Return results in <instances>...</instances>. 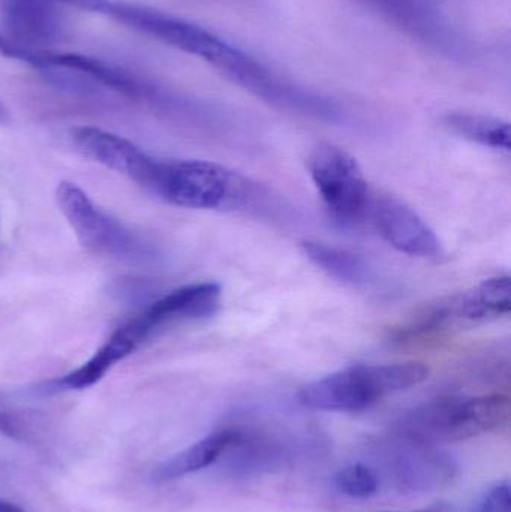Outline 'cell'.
<instances>
[{"label":"cell","instance_id":"obj_1","mask_svg":"<svg viewBox=\"0 0 511 512\" xmlns=\"http://www.w3.org/2000/svg\"><path fill=\"white\" fill-rule=\"evenodd\" d=\"M143 188L183 209L248 212L264 201L257 183L209 161L155 159Z\"/></svg>","mask_w":511,"mask_h":512},{"label":"cell","instance_id":"obj_2","mask_svg":"<svg viewBox=\"0 0 511 512\" xmlns=\"http://www.w3.org/2000/svg\"><path fill=\"white\" fill-rule=\"evenodd\" d=\"M74 8L113 18L183 53L198 57L225 78L233 77L249 59V53L234 47L221 36L158 9L117 0H74Z\"/></svg>","mask_w":511,"mask_h":512},{"label":"cell","instance_id":"obj_3","mask_svg":"<svg viewBox=\"0 0 511 512\" xmlns=\"http://www.w3.org/2000/svg\"><path fill=\"white\" fill-rule=\"evenodd\" d=\"M510 412V399L504 394L441 397L402 415L392 433L437 447L501 429Z\"/></svg>","mask_w":511,"mask_h":512},{"label":"cell","instance_id":"obj_4","mask_svg":"<svg viewBox=\"0 0 511 512\" xmlns=\"http://www.w3.org/2000/svg\"><path fill=\"white\" fill-rule=\"evenodd\" d=\"M422 363L357 364L330 373L299 391L300 405L314 411L360 412L401 391L422 384Z\"/></svg>","mask_w":511,"mask_h":512},{"label":"cell","instance_id":"obj_5","mask_svg":"<svg viewBox=\"0 0 511 512\" xmlns=\"http://www.w3.org/2000/svg\"><path fill=\"white\" fill-rule=\"evenodd\" d=\"M56 201L63 218L71 225L81 245L89 251L131 264L155 258L152 245L99 209L75 183L60 182Z\"/></svg>","mask_w":511,"mask_h":512},{"label":"cell","instance_id":"obj_6","mask_svg":"<svg viewBox=\"0 0 511 512\" xmlns=\"http://www.w3.org/2000/svg\"><path fill=\"white\" fill-rule=\"evenodd\" d=\"M375 471L381 483L401 492L426 493L443 489L456 477L458 466L435 445L392 433L375 448Z\"/></svg>","mask_w":511,"mask_h":512},{"label":"cell","instance_id":"obj_7","mask_svg":"<svg viewBox=\"0 0 511 512\" xmlns=\"http://www.w3.org/2000/svg\"><path fill=\"white\" fill-rule=\"evenodd\" d=\"M309 176L327 212L342 225L368 213L371 191L359 162L335 144L321 143L308 158Z\"/></svg>","mask_w":511,"mask_h":512},{"label":"cell","instance_id":"obj_8","mask_svg":"<svg viewBox=\"0 0 511 512\" xmlns=\"http://www.w3.org/2000/svg\"><path fill=\"white\" fill-rule=\"evenodd\" d=\"M221 301L222 291L218 283H189L156 298L119 328L138 349L171 325L212 318L221 307Z\"/></svg>","mask_w":511,"mask_h":512},{"label":"cell","instance_id":"obj_9","mask_svg":"<svg viewBox=\"0 0 511 512\" xmlns=\"http://www.w3.org/2000/svg\"><path fill=\"white\" fill-rule=\"evenodd\" d=\"M0 54L9 59L27 63L36 71H41L48 66L72 69L78 74L86 75L99 89L111 90L129 98H152L155 95V89L149 83H144L143 80L119 66L95 57L77 53H59L48 48L27 47L12 41L2 33H0Z\"/></svg>","mask_w":511,"mask_h":512},{"label":"cell","instance_id":"obj_10","mask_svg":"<svg viewBox=\"0 0 511 512\" xmlns=\"http://www.w3.org/2000/svg\"><path fill=\"white\" fill-rule=\"evenodd\" d=\"M368 212L381 239L396 251L413 258H443V243L437 233L404 201L392 195H375Z\"/></svg>","mask_w":511,"mask_h":512},{"label":"cell","instance_id":"obj_11","mask_svg":"<svg viewBox=\"0 0 511 512\" xmlns=\"http://www.w3.org/2000/svg\"><path fill=\"white\" fill-rule=\"evenodd\" d=\"M71 141L84 158L123 174L140 186L146 183L155 162L132 141L96 126H77L71 131Z\"/></svg>","mask_w":511,"mask_h":512},{"label":"cell","instance_id":"obj_12","mask_svg":"<svg viewBox=\"0 0 511 512\" xmlns=\"http://www.w3.org/2000/svg\"><path fill=\"white\" fill-rule=\"evenodd\" d=\"M53 0H3L5 35L27 47L47 48L65 32L62 12Z\"/></svg>","mask_w":511,"mask_h":512},{"label":"cell","instance_id":"obj_13","mask_svg":"<svg viewBox=\"0 0 511 512\" xmlns=\"http://www.w3.org/2000/svg\"><path fill=\"white\" fill-rule=\"evenodd\" d=\"M237 427H225L204 436L176 456L162 462L153 471V480L158 483L180 480L188 475L197 474L221 462L228 448L236 439Z\"/></svg>","mask_w":511,"mask_h":512},{"label":"cell","instance_id":"obj_14","mask_svg":"<svg viewBox=\"0 0 511 512\" xmlns=\"http://www.w3.org/2000/svg\"><path fill=\"white\" fill-rule=\"evenodd\" d=\"M404 32L426 42L444 38V24L432 0H360Z\"/></svg>","mask_w":511,"mask_h":512},{"label":"cell","instance_id":"obj_15","mask_svg":"<svg viewBox=\"0 0 511 512\" xmlns=\"http://www.w3.org/2000/svg\"><path fill=\"white\" fill-rule=\"evenodd\" d=\"M456 307L462 322H486L509 315L510 277L495 276L483 280L473 291L456 297Z\"/></svg>","mask_w":511,"mask_h":512},{"label":"cell","instance_id":"obj_16","mask_svg":"<svg viewBox=\"0 0 511 512\" xmlns=\"http://www.w3.org/2000/svg\"><path fill=\"white\" fill-rule=\"evenodd\" d=\"M302 248L320 270L339 282L359 286L371 279V268L362 256L354 252L318 242H305Z\"/></svg>","mask_w":511,"mask_h":512},{"label":"cell","instance_id":"obj_17","mask_svg":"<svg viewBox=\"0 0 511 512\" xmlns=\"http://www.w3.org/2000/svg\"><path fill=\"white\" fill-rule=\"evenodd\" d=\"M447 128L465 140L497 152L510 153L511 129L509 122L498 117L474 113H450L444 119Z\"/></svg>","mask_w":511,"mask_h":512},{"label":"cell","instance_id":"obj_18","mask_svg":"<svg viewBox=\"0 0 511 512\" xmlns=\"http://www.w3.org/2000/svg\"><path fill=\"white\" fill-rule=\"evenodd\" d=\"M335 486L347 498L363 501L377 496L383 483L374 466L359 462L344 466L336 474Z\"/></svg>","mask_w":511,"mask_h":512},{"label":"cell","instance_id":"obj_19","mask_svg":"<svg viewBox=\"0 0 511 512\" xmlns=\"http://www.w3.org/2000/svg\"><path fill=\"white\" fill-rule=\"evenodd\" d=\"M476 512H511L509 481L492 487L477 505Z\"/></svg>","mask_w":511,"mask_h":512},{"label":"cell","instance_id":"obj_20","mask_svg":"<svg viewBox=\"0 0 511 512\" xmlns=\"http://www.w3.org/2000/svg\"><path fill=\"white\" fill-rule=\"evenodd\" d=\"M0 512H26L23 508L18 507V505L11 504L8 501H2L0 499Z\"/></svg>","mask_w":511,"mask_h":512},{"label":"cell","instance_id":"obj_21","mask_svg":"<svg viewBox=\"0 0 511 512\" xmlns=\"http://www.w3.org/2000/svg\"><path fill=\"white\" fill-rule=\"evenodd\" d=\"M11 122V114H9L8 108L3 105L0 101V125H8Z\"/></svg>","mask_w":511,"mask_h":512},{"label":"cell","instance_id":"obj_22","mask_svg":"<svg viewBox=\"0 0 511 512\" xmlns=\"http://www.w3.org/2000/svg\"><path fill=\"white\" fill-rule=\"evenodd\" d=\"M423 512H429V511H423Z\"/></svg>","mask_w":511,"mask_h":512}]
</instances>
